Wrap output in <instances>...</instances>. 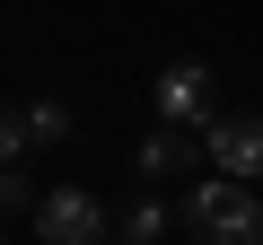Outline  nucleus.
Here are the masks:
<instances>
[{"mask_svg": "<svg viewBox=\"0 0 263 245\" xmlns=\"http://www.w3.org/2000/svg\"><path fill=\"white\" fill-rule=\"evenodd\" d=\"M176 219H184L193 245H263V193L228 184V175H193L184 201H176Z\"/></svg>", "mask_w": 263, "mask_h": 245, "instance_id": "f257e3e1", "label": "nucleus"}, {"mask_svg": "<svg viewBox=\"0 0 263 245\" xmlns=\"http://www.w3.org/2000/svg\"><path fill=\"white\" fill-rule=\"evenodd\" d=\"M149 105H158V122H176V132H211V105H219V79H211V62H167L158 70V88H149Z\"/></svg>", "mask_w": 263, "mask_h": 245, "instance_id": "f03ea898", "label": "nucleus"}, {"mask_svg": "<svg viewBox=\"0 0 263 245\" xmlns=\"http://www.w3.org/2000/svg\"><path fill=\"white\" fill-rule=\"evenodd\" d=\"M105 201L97 193H79V184H53L44 201H35V245H105Z\"/></svg>", "mask_w": 263, "mask_h": 245, "instance_id": "7ed1b4c3", "label": "nucleus"}, {"mask_svg": "<svg viewBox=\"0 0 263 245\" xmlns=\"http://www.w3.org/2000/svg\"><path fill=\"white\" fill-rule=\"evenodd\" d=\"M202 158H211V175L254 184L263 175V114H219L211 132H202Z\"/></svg>", "mask_w": 263, "mask_h": 245, "instance_id": "20e7f679", "label": "nucleus"}, {"mask_svg": "<svg viewBox=\"0 0 263 245\" xmlns=\"http://www.w3.org/2000/svg\"><path fill=\"white\" fill-rule=\"evenodd\" d=\"M132 167H141V175H184V167H211V158H202V132H176V122H158V132H141Z\"/></svg>", "mask_w": 263, "mask_h": 245, "instance_id": "39448f33", "label": "nucleus"}, {"mask_svg": "<svg viewBox=\"0 0 263 245\" xmlns=\"http://www.w3.org/2000/svg\"><path fill=\"white\" fill-rule=\"evenodd\" d=\"M27 132H35V149H62V140H70V105H53V96H27Z\"/></svg>", "mask_w": 263, "mask_h": 245, "instance_id": "423d86ee", "label": "nucleus"}, {"mask_svg": "<svg viewBox=\"0 0 263 245\" xmlns=\"http://www.w3.org/2000/svg\"><path fill=\"white\" fill-rule=\"evenodd\" d=\"M158 236H167V201H158V193H141V201L123 210V245H158Z\"/></svg>", "mask_w": 263, "mask_h": 245, "instance_id": "0eeeda50", "label": "nucleus"}, {"mask_svg": "<svg viewBox=\"0 0 263 245\" xmlns=\"http://www.w3.org/2000/svg\"><path fill=\"white\" fill-rule=\"evenodd\" d=\"M35 149V132H27V105H0V167H18Z\"/></svg>", "mask_w": 263, "mask_h": 245, "instance_id": "6e6552de", "label": "nucleus"}, {"mask_svg": "<svg viewBox=\"0 0 263 245\" xmlns=\"http://www.w3.org/2000/svg\"><path fill=\"white\" fill-rule=\"evenodd\" d=\"M27 201H44V193H27V175H18V167H0V210H27Z\"/></svg>", "mask_w": 263, "mask_h": 245, "instance_id": "1a4fd4ad", "label": "nucleus"}]
</instances>
